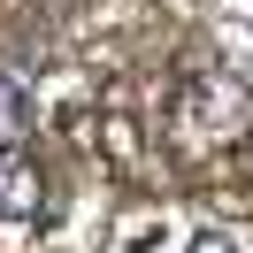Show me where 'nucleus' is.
Masks as SVG:
<instances>
[{"label": "nucleus", "mask_w": 253, "mask_h": 253, "mask_svg": "<svg viewBox=\"0 0 253 253\" xmlns=\"http://www.w3.org/2000/svg\"><path fill=\"white\" fill-rule=\"evenodd\" d=\"M46 215H54L46 169H39L31 154H16V146H0V253H23L46 230Z\"/></svg>", "instance_id": "nucleus-2"}, {"label": "nucleus", "mask_w": 253, "mask_h": 253, "mask_svg": "<svg viewBox=\"0 0 253 253\" xmlns=\"http://www.w3.org/2000/svg\"><path fill=\"white\" fill-rule=\"evenodd\" d=\"M246 130H253V84L238 77V69H222V77H192L184 92L169 100L161 138H169L176 161H215V154H230Z\"/></svg>", "instance_id": "nucleus-1"}, {"label": "nucleus", "mask_w": 253, "mask_h": 253, "mask_svg": "<svg viewBox=\"0 0 253 253\" xmlns=\"http://www.w3.org/2000/svg\"><path fill=\"white\" fill-rule=\"evenodd\" d=\"M192 253H246V246H238L230 230H200V238H192Z\"/></svg>", "instance_id": "nucleus-3"}]
</instances>
